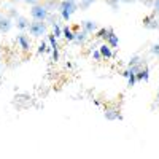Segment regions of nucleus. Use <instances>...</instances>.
<instances>
[{"instance_id":"nucleus-7","label":"nucleus","mask_w":159,"mask_h":159,"mask_svg":"<svg viewBox=\"0 0 159 159\" xmlns=\"http://www.w3.org/2000/svg\"><path fill=\"white\" fill-rule=\"evenodd\" d=\"M16 42H18V45H19V48H21L22 51L27 52V51L30 49V38H29V35H25L24 32H21V34L16 37Z\"/></svg>"},{"instance_id":"nucleus-17","label":"nucleus","mask_w":159,"mask_h":159,"mask_svg":"<svg viewBox=\"0 0 159 159\" xmlns=\"http://www.w3.org/2000/svg\"><path fill=\"white\" fill-rule=\"evenodd\" d=\"M97 0H78V8L80 10H88L89 7H92Z\"/></svg>"},{"instance_id":"nucleus-19","label":"nucleus","mask_w":159,"mask_h":159,"mask_svg":"<svg viewBox=\"0 0 159 159\" xmlns=\"http://www.w3.org/2000/svg\"><path fill=\"white\" fill-rule=\"evenodd\" d=\"M59 2H61V0H46L45 5L48 7L49 11H56V10L59 8Z\"/></svg>"},{"instance_id":"nucleus-16","label":"nucleus","mask_w":159,"mask_h":159,"mask_svg":"<svg viewBox=\"0 0 159 159\" xmlns=\"http://www.w3.org/2000/svg\"><path fill=\"white\" fill-rule=\"evenodd\" d=\"M107 43H108L113 49L119 46V38H118V35H116L115 32H111V34H110V37L107 38Z\"/></svg>"},{"instance_id":"nucleus-29","label":"nucleus","mask_w":159,"mask_h":159,"mask_svg":"<svg viewBox=\"0 0 159 159\" xmlns=\"http://www.w3.org/2000/svg\"><path fill=\"white\" fill-rule=\"evenodd\" d=\"M13 2H22V0H13Z\"/></svg>"},{"instance_id":"nucleus-11","label":"nucleus","mask_w":159,"mask_h":159,"mask_svg":"<svg viewBox=\"0 0 159 159\" xmlns=\"http://www.w3.org/2000/svg\"><path fill=\"white\" fill-rule=\"evenodd\" d=\"M99 51H100V54L103 59H111L113 57V48L107 43V42H103L100 46H99Z\"/></svg>"},{"instance_id":"nucleus-2","label":"nucleus","mask_w":159,"mask_h":159,"mask_svg":"<svg viewBox=\"0 0 159 159\" xmlns=\"http://www.w3.org/2000/svg\"><path fill=\"white\" fill-rule=\"evenodd\" d=\"M49 10H48V7L45 5V3H35V5H32L30 7V18L32 19H35V21H46L48 19V16H49Z\"/></svg>"},{"instance_id":"nucleus-10","label":"nucleus","mask_w":159,"mask_h":159,"mask_svg":"<svg viewBox=\"0 0 159 159\" xmlns=\"http://www.w3.org/2000/svg\"><path fill=\"white\" fill-rule=\"evenodd\" d=\"M123 76L127 78V86H129V88L135 86V83H137V76H135V72L132 70L130 67H127V69L123 72Z\"/></svg>"},{"instance_id":"nucleus-4","label":"nucleus","mask_w":159,"mask_h":159,"mask_svg":"<svg viewBox=\"0 0 159 159\" xmlns=\"http://www.w3.org/2000/svg\"><path fill=\"white\" fill-rule=\"evenodd\" d=\"M143 25L150 30H157L159 29V15L156 13H151V15L143 18Z\"/></svg>"},{"instance_id":"nucleus-5","label":"nucleus","mask_w":159,"mask_h":159,"mask_svg":"<svg viewBox=\"0 0 159 159\" xmlns=\"http://www.w3.org/2000/svg\"><path fill=\"white\" fill-rule=\"evenodd\" d=\"M13 27H15V19H11L10 16H3L2 19H0V32L2 34L11 32Z\"/></svg>"},{"instance_id":"nucleus-28","label":"nucleus","mask_w":159,"mask_h":159,"mask_svg":"<svg viewBox=\"0 0 159 159\" xmlns=\"http://www.w3.org/2000/svg\"><path fill=\"white\" fill-rule=\"evenodd\" d=\"M3 16H5V15H3V13H2V11H0V19H2Z\"/></svg>"},{"instance_id":"nucleus-26","label":"nucleus","mask_w":159,"mask_h":159,"mask_svg":"<svg viewBox=\"0 0 159 159\" xmlns=\"http://www.w3.org/2000/svg\"><path fill=\"white\" fill-rule=\"evenodd\" d=\"M151 8H153V13L159 15V0H151Z\"/></svg>"},{"instance_id":"nucleus-22","label":"nucleus","mask_w":159,"mask_h":159,"mask_svg":"<svg viewBox=\"0 0 159 159\" xmlns=\"http://www.w3.org/2000/svg\"><path fill=\"white\" fill-rule=\"evenodd\" d=\"M7 16H10L11 19H16V18L19 16V13H18V10H16L15 7H10V8H8V15H7Z\"/></svg>"},{"instance_id":"nucleus-31","label":"nucleus","mask_w":159,"mask_h":159,"mask_svg":"<svg viewBox=\"0 0 159 159\" xmlns=\"http://www.w3.org/2000/svg\"><path fill=\"white\" fill-rule=\"evenodd\" d=\"M157 102H159V92H157Z\"/></svg>"},{"instance_id":"nucleus-32","label":"nucleus","mask_w":159,"mask_h":159,"mask_svg":"<svg viewBox=\"0 0 159 159\" xmlns=\"http://www.w3.org/2000/svg\"><path fill=\"white\" fill-rule=\"evenodd\" d=\"M0 35H2V32H0Z\"/></svg>"},{"instance_id":"nucleus-13","label":"nucleus","mask_w":159,"mask_h":159,"mask_svg":"<svg viewBox=\"0 0 159 159\" xmlns=\"http://www.w3.org/2000/svg\"><path fill=\"white\" fill-rule=\"evenodd\" d=\"M103 116L108 121H115V119H123V116L119 115V111L116 108H105L103 110Z\"/></svg>"},{"instance_id":"nucleus-1","label":"nucleus","mask_w":159,"mask_h":159,"mask_svg":"<svg viewBox=\"0 0 159 159\" xmlns=\"http://www.w3.org/2000/svg\"><path fill=\"white\" fill-rule=\"evenodd\" d=\"M78 10H80L78 8V0H61V2H59V8H57L61 19L67 21V22L72 19V16L75 15Z\"/></svg>"},{"instance_id":"nucleus-30","label":"nucleus","mask_w":159,"mask_h":159,"mask_svg":"<svg viewBox=\"0 0 159 159\" xmlns=\"http://www.w3.org/2000/svg\"><path fill=\"white\" fill-rule=\"evenodd\" d=\"M0 54H2V46H0Z\"/></svg>"},{"instance_id":"nucleus-15","label":"nucleus","mask_w":159,"mask_h":159,"mask_svg":"<svg viewBox=\"0 0 159 159\" xmlns=\"http://www.w3.org/2000/svg\"><path fill=\"white\" fill-rule=\"evenodd\" d=\"M111 32H115L111 27H102V29L99 27V30L96 32V37H97L99 40H103V42H107V38L110 37Z\"/></svg>"},{"instance_id":"nucleus-27","label":"nucleus","mask_w":159,"mask_h":159,"mask_svg":"<svg viewBox=\"0 0 159 159\" xmlns=\"http://www.w3.org/2000/svg\"><path fill=\"white\" fill-rule=\"evenodd\" d=\"M22 2H25V3H29V5L32 7V5H35V3H38V2H40V0H22Z\"/></svg>"},{"instance_id":"nucleus-6","label":"nucleus","mask_w":159,"mask_h":159,"mask_svg":"<svg viewBox=\"0 0 159 159\" xmlns=\"http://www.w3.org/2000/svg\"><path fill=\"white\" fill-rule=\"evenodd\" d=\"M81 29L91 35V34H96L99 30V24L92 19H84V21H81Z\"/></svg>"},{"instance_id":"nucleus-12","label":"nucleus","mask_w":159,"mask_h":159,"mask_svg":"<svg viewBox=\"0 0 159 159\" xmlns=\"http://www.w3.org/2000/svg\"><path fill=\"white\" fill-rule=\"evenodd\" d=\"M29 19L27 18H25V16H18L16 19H15V25H16V29H19L21 32H24V30H27L29 29Z\"/></svg>"},{"instance_id":"nucleus-20","label":"nucleus","mask_w":159,"mask_h":159,"mask_svg":"<svg viewBox=\"0 0 159 159\" xmlns=\"http://www.w3.org/2000/svg\"><path fill=\"white\" fill-rule=\"evenodd\" d=\"M51 29H52V34H54L57 38L62 37V25L59 22H54V24H51Z\"/></svg>"},{"instance_id":"nucleus-14","label":"nucleus","mask_w":159,"mask_h":159,"mask_svg":"<svg viewBox=\"0 0 159 159\" xmlns=\"http://www.w3.org/2000/svg\"><path fill=\"white\" fill-rule=\"evenodd\" d=\"M62 37L67 40L69 43H72L75 40V30L70 27V25H62Z\"/></svg>"},{"instance_id":"nucleus-25","label":"nucleus","mask_w":159,"mask_h":159,"mask_svg":"<svg viewBox=\"0 0 159 159\" xmlns=\"http://www.w3.org/2000/svg\"><path fill=\"white\" fill-rule=\"evenodd\" d=\"M51 57H52V61H54V62L59 61V48H52V51H51Z\"/></svg>"},{"instance_id":"nucleus-24","label":"nucleus","mask_w":159,"mask_h":159,"mask_svg":"<svg viewBox=\"0 0 159 159\" xmlns=\"http://www.w3.org/2000/svg\"><path fill=\"white\" fill-rule=\"evenodd\" d=\"M150 52H151L153 56H157V57H159V43H154V45L150 48Z\"/></svg>"},{"instance_id":"nucleus-3","label":"nucleus","mask_w":159,"mask_h":159,"mask_svg":"<svg viewBox=\"0 0 159 159\" xmlns=\"http://www.w3.org/2000/svg\"><path fill=\"white\" fill-rule=\"evenodd\" d=\"M29 34L35 38H40L42 35H46L48 34V22L46 21H35L32 19V22L29 24Z\"/></svg>"},{"instance_id":"nucleus-8","label":"nucleus","mask_w":159,"mask_h":159,"mask_svg":"<svg viewBox=\"0 0 159 159\" xmlns=\"http://www.w3.org/2000/svg\"><path fill=\"white\" fill-rule=\"evenodd\" d=\"M135 76H137V81H145V83H147L148 80H150V69H148V65L140 67L135 72Z\"/></svg>"},{"instance_id":"nucleus-9","label":"nucleus","mask_w":159,"mask_h":159,"mask_svg":"<svg viewBox=\"0 0 159 159\" xmlns=\"http://www.w3.org/2000/svg\"><path fill=\"white\" fill-rule=\"evenodd\" d=\"M88 40H89V34H88V32H84L83 29H81V30H75V40H73V42H75L76 45H80V46L86 45Z\"/></svg>"},{"instance_id":"nucleus-18","label":"nucleus","mask_w":159,"mask_h":159,"mask_svg":"<svg viewBox=\"0 0 159 159\" xmlns=\"http://www.w3.org/2000/svg\"><path fill=\"white\" fill-rule=\"evenodd\" d=\"M51 51H52V49L48 46L46 42H42V43L38 45V48H37V52H38V54H46V52H51Z\"/></svg>"},{"instance_id":"nucleus-23","label":"nucleus","mask_w":159,"mask_h":159,"mask_svg":"<svg viewBox=\"0 0 159 159\" xmlns=\"http://www.w3.org/2000/svg\"><path fill=\"white\" fill-rule=\"evenodd\" d=\"M91 54H92V59H94V61H102L103 59L102 54H100V51H99V48L94 49V51H91Z\"/></svg>"},{"instance_id":"nucleus-21","label":"nucleus","mask_w":159,"mask_h":159,"mask_svg":"<svg viewBox=\"0 0 159 159\" xmlns=\"http://www.w3.org/2000/svg\"><path fill=\"white\" fill-rule=\"evenodd\" d=\"M57 40H59V38H57L54 34H52V32L48 34V43H49L51 49H52V48H59V46H57Z\"/></svg>"}]
</instances>
